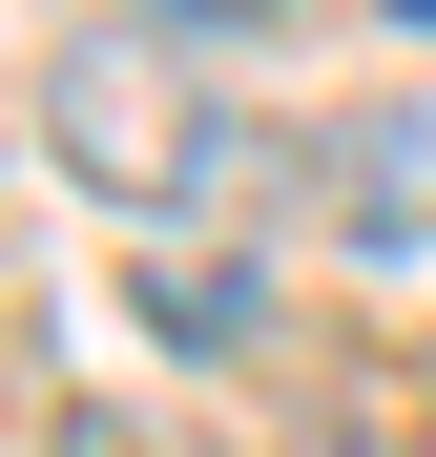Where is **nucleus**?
I'll list each match as a JSON object with an SVG mask.
<instances>
[{
  "label": "nucleus",
  "instance_id": "2",
  "mask_svg": "<svg viewBox=\"0 0 436 457\" xmlns=\"http://www.w3.org/2000/svg\"><path fill=\"white\" fill-rule=\"evenodd\" d=\"M312 208L353 228V250H436V104H353L333 167H312Z\"/></svg>",
  "mask_w": 436,
  "mask_h": 457
},
{
  "label": "nucleus",
  "instance_id": "1",
  "mask_svg": "<svg viewBox=\"0 0 436 457\" xmlns=\"http://www.w3.org/2000/svg\"><path fill=\"white\" fill-rule=\"evenodd\" d=\"M42 145H62V167H84L104 208H208V187L250 167V125L208 104V84H187L167 42H125V21L42 62Z\"/></svg>",
  "mask_w": 436,
  "mask_h": 457
},
{
  "label": "nucleus",
  "instance_id": "3",
  "mask_svg": "<svg viewBox=\"0 0 436 457\" xmlns=\"http://www.w3.org/2000/svg\"><path fill=\"white\" fill-rule=\"evenodd\" d=\"M145 333H167V353H229L250 333V270L229 250H167V270H145Z\"/></svg>",
  "mask_w": 436,
  "mask_h": 457
},
{
  "label": "nucleus",
  "instance_id": "6",
  "mask_svg": "<svg viewBox=\"0 0 436 457\" xmlns=\"http://www.w3.org/2000/svg\"><path fill=\"white\" fill-rule=\"evenodd\" d=\"M395 21H415V42H436V0H395Z\"/></svg>",
  "mask_w": 436,
  "mask_h": 457
},
{
  "label": "nucleus",
  "instance_id": "5",
  "mask_svg": "<svg viewBox=\"0 0 436 457\" xmlns=\"http://www.w3.org/2000/svg\"><path fill=\"white\" fill-rule=\"evenodd\" d=\"M145 21H270V0H145Z\"/></svg>",
  "mask_w": 436,
  "mask_h": 457
},
{
  "label": "nucleus",
  "instance_id": "4",
  "mask_svg": "<svg viewBox=\"0 0 436 457\" xmlns=\"http://www.w3.org/2000/svg\"><path fill=\"white\" fill-rule=\"evenodd\" d=\"M62 457H167V436H145V416H62Z\"/></svg>",
  "mask_w": 436,
  "mask_h": 457
}]
</instances>
